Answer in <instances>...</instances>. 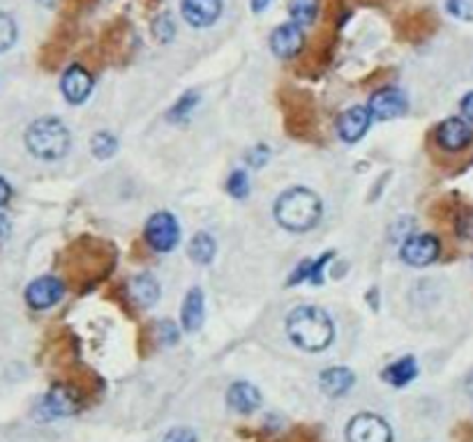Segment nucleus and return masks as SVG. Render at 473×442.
<instances>
[{"label":"nucleus","instance_id":"nucleus-30","mask_svg":"<svg viewBox=\"0 0 473 442\" xmlns=\"http://www.w3.org/2000/svg\"><path fill=\"white\" fill-rule=\"evenodd\" d=\"M157 337H160V341L164 345H173L176 341H178L180 332L171 321H162L160 325H157Z\"/></svg>","mask_w":473,"mask_h":442},{"label":"nucleus","instance_id":"nucleus-21","mask_svg":"<svg viewBox=\"0 0 473 442\" xmlns=\"http://www.w3.org/2000/svg\"><path fill=\"white\" fill-rule=\"evenodd\" d=\"M215 253H217V242H215V237L210 233H203V230L192 237L190 247H187V256L196 265L213 263Z\"/></svg>","mask_w":473,"mask_h":442},{"label":"nucleus","instance_id":"nucleus-22","mask_svg":"<svg viewBox=\"0 0 473 442\" xmlns=\"http://www.w3.org/2000/svg\"><path fill=\"white\" fill-rule=\"evenodd\" d=\"M288 12L291 19L298 26H307L317 19L319 14V0H288Z\"/></svg>","mask_w":473,"mask_h":442},{"label":"nucleus","instance_id":"nucleus-37","mask_svg":"<svg viewBox=\"0 0 473 442\" xmlns=\"http://www.w3.org/2000/svg\"><path fill=\"white\" fill-rule=\"evenodd\" d=\"M467 394H469V399L473 401V374L467 378Z\"/></svg>","mask_w":473,"mask_h":442},{"label":"nucleus","instance_id":"nucleus-35","mask_svg":"<svg viewBox=\"0 0 473 442\" xmlns=\"http://www.w3.org/2000/svg\"><path fill=\"white\" fill-rule=\"evenodd\" d=\"M268 5H271V0H252V12L259 14V12H264Z\"/></svg>","mask_w":473,"mask_h":442},{"label":"nucleus","instance_id":"nucleus-28","mask_svg":"<svg viewBox=\"0 0 473 442\" xmlns=\"http://www.w3.org/2000/svg\"><path fill=\"white\" fill-rule=\"evenodd\" d=\"M448 12L457 19H473V0H448Z\"/></svg>","mask_w":473,"mask_h":442},{"label":"nucleus","instance_id":"nucleus-20","mask_svg":"<svg viewBox=\"0 0 473 442\" xmlns=\"http://www.w3.org/2000/svg\"><path fill=\"white\" fill-rule=\"evenodd\" d=\"M127 288H130L132 299H137L138 305L146 306V309L157 305V299H160V283L153 275H137Z\"/></svg>","mask_w":473,"mask_h":442},{"label":"nucleus","instance_id":"nucleus-29","mask_svg":"<svg viewBox=\"0 0 473 442\" xmlns=\"http://www.w3.org/2000/svg\"><path fill=\"white\" fill-rule=\"evenodd\" d=\"M268 159H271V150H268V145H254L248 155H245V161H248L249 167H254V168L265 167V161Z\"/></svg>","mask_w":473,"mask_h":442},{"label":"nucleus","instance_id":"nucleus-31","mask_svg":"<svg viewBox=\"0 0 473 442\" xmlns=\"http://www.w3.org/2000/svg\"><path fill=\"white\" fill-rule=\"evenodd\" d=\"M457 236L464 240H473V210H464L457 217Z\"/></svg>","mask_w":473,"mask_h":442},{"label":"nucleus","instance_id":"nucleus-25","mask_svg":"<svg viewBox=\"0 0 473 442\" xmlns=\"http://www.w3.org/2000/svg\"><path fill=\"white\" fill-rule=\"evenodd\" d=\"M226 191L238 201H245L249 196V178L245 171H233L226 180Z\"/></svg>","mask_w":473,"mask_h":442},{"label":"nucleus","instance_id":"nucleus-26","mask_svg":"<svg viewBox=\"0 0 473 442\" xmlns=\"http://www.w3.org/2000/svg\"><path fill=\"white\" fill-rule=\"evenodd\" d=\"M14 42H17V26H14L10 14L0 12V53L7 51Z\"/></svg>","mask_w":473,"mask_h":442},{"label":"nucleus","instance_id":"nucleus-9","mask_svg":"<svg viewBox=\"0 0 473 442\" xmlns=\"http://www.w3.org/2000/svg\"><path fill=\"white\" fill-rule=\"evenodd\" d=\"M369 122H372V115H369L367 106H351V109L342 111L335 122V129L344 143H358L367 134Z\"/></svg>","mask_w":473,"mask_h":442},{"label":"nucleus","instance_id":"nucleus-2","mask_svg":"<svg viewBox=\"0 0 473 442\" xmlns=\"http://www.w3.org/2000/svg\"><path fill=\"white\" fill-rule=\"evenodd\" d=\"M272 213L282 229L291 230V233H305L319 224L323 205L321 198L307 187H291L280 194Z\"/></svg>","mask_w":473,"mask_h":442},{"label":"nucleus","instance_id":"nucleus-16","mask_svg":"<svg viewBox=\"0 0 473 442\" xmlns=\"http://www.w3.org/2000/svg\"><path fill=\"white\" fill-rule=\"evenodd\" d=\"M226 403H229L231 410H236L240 415H249L261 406V394L259 390L252 385V383H233L226 392Z\"/></svg>","mask_w":473,"mask_h":442},{"label":"nucleus","instance_id":"nucleus-36","mask_svg":"<svg viewBox=\"0 0 473 442\" xmlns=\"http://www.w3.org/2000/svg\"><path fill=\"white\" fill-rule=\"evenodd\" d=\"M5 233H7V219L0 217V240L5 237Z\"/></svg>","mask_w":473,"mask_h":442},{"label":"nucleus","instance_id":"nucleus-7","mask_svg":"<svg viewBox=\"0 0 473 442\" xmlns=\"http://www.w3.org/2000/svg\"><path fill=\"white\" fill-rule=\"evenodd\" d=\"M406 109H409V102L399 88H381V90L372 92L367 102L372 120H395V118H402Z\"/></svg>","mask_w":473,"mask_h":442},{"label":"nucleus","instance_id":"nucleus-5","mask_svg":"<svg viewBox=\"0 0 473 442\" xmlns=\"http://www.w3.org/2000/svg\"><path fill=\"white\" fill-rule=\"evenodd\" d=\"M349 442H392V429L383 417L374 413H360L346 426Z\"/></svg>","mask_w":473,"mask_h":442},{"label":"nucleus","instance_id":"nucleus-38","mask_svg":"<svg viewBox=\"0 0 473 442\" xmlns=\"http://www.w3.org/2000/svg\"><path fill=\"white\" fill-rule=\"evenodd\" d=\"M40 3H44V5H51L53 0H40Z\"/></svg>","mask_w":473,"mask_h":442},{"label":"nucleus","instance_id":"nucleus-6","mask_svg":"<svg viewBox=\"0 0 473 442\" xmlns=\"http://www.w3.org/2000/svg\"><path fill=\"white\" fill-rule=\"evenodd\" d=\"M441 253V242L432 233H418V236H406L399 249L404 263L414 265V268H425L432 265Z\"/></svg>","mask_w":473,"mask_h":442},{"label":"nucleus","instance_id":"nucleus-34","mask_svg":"<svg viewBox=\"0 0 473 442\" xmlns=\"http://www.w3.org/2000/svg\"><path fill=\"white\" fill-rule=\"evenodd\" d=\"M12 198V187L7 184V180L0 178V207H5Z\"/></svg>","mask_w":473,"mask_h":442},{"label":"nucleus","instance_id":"nucleus-15","mask_svg":"<svg viewBox=\"0 0 473 442\" xmlns=\"http://www.w3.org/2000/svg\"><path fill=\"white\" fill-rule=\"evenodd\" d=\"M206 316V298H203L201 288H190L180 306V321H183L185 332H199Z\"/></svg>","mask_w":473,"mask_h":442},{"label":"nucleus","instance_id":"nucleus-32","mask_svg":"<svg viewBox=\"0 0 473 442\" xmlns=\"http://www.w3.org/2000/svg\"><path fill=\"white\" fill-rule=\"evenodd\" d=\"M162 442H196V433L192 429H187V426H176V429H171L164 436Z\"/></svg>","mask_w":473,"mask_h":442},{"label":"nucleus","instance_id":"nucleus-10","mask_svg":"<svg viewBox=\"0 0 473 442\" xmlns=\"http://www.w3.org/2000/svg\"><path fill=\"white\" fill-rule=\"evenodd\" d=\"M305 46V35L300 30L298 23H282L280 28L272 30L271 35V51L282 60L296 58Z\"/></svg>","mask_w":473,"mask_h":442},{"label":"nucleus","instance_id":"nucleus-19","mask_svg":"<svg viewBox=\"0 0 473 442\" xmlns=\"http://www.w3.org/2000/svg\"><path fill=\"white\" fill-rule=\"evenodd\" d=\"M415 376H418V362H415L411 355H406L395 360L392 364H388V367L383 368L381 378L392 387H406L411 380H415Z\"/></svg>","mask_w":473,"mask_h":442},{"label":"nucleus","instance_id":"nucleus-12","mask_svg":"<svg viewBox=\"0 0 473 442\" xmlns=\"http://www.w3.org/2000/svg\"><path fill=\"white\" fill-rule=\"evenodd\" d=\"M438 145L448 152H460V150L469 148L473 141V129L467 120L461 118H448L438 125L437 129Z\"/></svg>","mask_w":473,"mask_h":442},{"label":"nucleus","instance_id":"nucleus-18","mask_svg":"<svg viewBox=\"0 0 473 442\" xmlns=\"http://www.w3.org/2000/svg\"><path fill=\"white\" fill-rule=\"evenodd\" d=\"M333 259V252H326L319 259H305L300 260V265L291 272V279H288V286H298V283H321L323 282V268L328 265V260Z\"/></svg>","mask_w":473,"mask_h":442},{"label":"nucleus","instance_id":"nucleus-1","mask_svg":"<svg viewBox=\"0 0 473 442\" xmlns=\"http://www.w3.org/2000/svg\"><path fill=\"white\" fill-rule=\"evenodd\" d=\"M288 339L305 353L326 351L335 339V325L330 316L319 306H298L287 318Z\"/></svg>","mask_w":473,"mask_h":442},{"label":"nucleus","instance_id":"nucleus-11","mask_svg":"<svg viewBox=\"0 0 473 442\" xmlns=\"http://www.w3.org/2000/svg\"><path fill=\"white\" fill-rule=\"evenodd\" d=\"M60 90L69 104H83L92 92V76L81 65H69L60 79Z\"/></svg>","mask_w":473,"mask_h":442},{"label":"nucleus","instance_id":"nucleus-13","mask_svg":"<svg viewBox=\"0 0 473 442\" xmlns=\"http://www.w3.org/2000/svg\"><path fill=\"white\" fill-rule=\"evenodd\" d=\"M79 394L67 385H53L42 401V410L46 417H69L79 410Z\"/></svg>","mask_w":473,"mask_h":442},{"label":"nucleus","instance_id":"nucleus-24","mask_svg":"<svg viewBox=\"0 0 473 442\" xmlns=\"http://www.w3.org/2000/svg\"><path fill=\"white\" fill-rule=\"evenodd\" d=\"M199 99H201V97H199V92H194V90L185 92L183 97H180L178 102H176L171 106V111L167 113V120L169 122L185 120V118H187V115H190L192 111L196 109V104H199Z\"/></svg>","mask_w":473,"mask_h":442},{"label":"nucleus","instance_id":"nucleus-14","mask_svg":"<svg viewBox=\"0 0 473 442\" xmlns=\"http://www.w3.org/2000/svg\"><path fill=\"white\" fill-rule=\"evenodd\" d=\"M183 19L194 28H208L222 14V0H183Z\"/></svg>","mask_w":473,"mask_h":442},{"label":"nucleus","instance_id":"nucleus-17","mask_svg":"<svg viewBox=\"0 0 473 442\" xmlns=\"http://www.w3.org/2000/svg\"><path fill=\"white\" fill-rule=\"evenodd\" d=\"M353 383H356V376L346 367H330L319 376V385L328 397H344L353 387Z\"/></svg>","mask_w":473,"mask_h":442},{"label":"nucleus","instance_id":"nucleus-4","mask_svg":"<svg viewBox=\"0 0 473 442\" xmlns=\"http://www.w3.org/2000/svg\"><path fill=\"white\" fill-rule=\"evenodd\" d=\"M146 242L150 249L160 253H169L178 247L180 242V226L178 219L171 213H155L150 214L144 229Z\"/></svg>","mask_w":473,"mask_h":442},{"label":"nucleus","instance_id":"nucleus-23","mask_svg":"<svg viewBox=\"0 0 473 442\" xmlns=\"http://www.w3.org/2000/svg\"><path fill=\"white\" fill-rule=\"evenodd\" d=\"M91 150H92V155L98 157V159H109V157L115 155V150H118V141H115L114 134L98 132V134H92Z\"/></svg>","mask_w":473,"mask_h":442},{"label":"nucleus","instance_id":"nucleus-27","mask_svg":"<svg viewBox=\"0 0 473 442\" xmlns=\"http://www.w3.org/2000/svg\"><path fill=\"white\" fill-rule=\"evenodd\" d=\"M153 35L157 37V42H171V37L176 35V26H173V19L169 14L164 17H157L153 21Z\"/></svg>","mask_w":473,"mask_h":442},{"label":"nucleus","instance_id":"nucleus-3","mask_svg":"<svg viewBox=\"0 0 473 442\" xmlns=\"http://www.w3.org/2000/svg\"><path fill=\"white\" fill-rule=\"evenodd\" d=\"M72 136L58 118H40L26 129V148L33 157L56 161L67 155Z\"/></svg>","mask_w":473,"mask_h":442},{"label":"nucleus","instance_id":"nucleus-8","mask_svg":"<svg viewBox=\"0 0 473 442\" xmlns=\"http://www.w3.org/2000/svg\"><path fill=\"white\" fill-rule=\"evenodd\" d=\"M65 295V283L58 276H40L26 288V302L30 309L44 311L56 306Z\"/></svg>","mask_w":473,"mask_h":442},{"label":"nucleus","instance_id":"nucleus-33","mask_svg":"<svg viewBox=\"0 0 473 442\" xmlns=\"http://www.w3.org/2000/svg\"><path fill=\"white\" fill-rule=\"evenodd\" d=\"M460 106H461V115H464V120H467L469 125H473V92L464 95Z\"/></svg>","mask_w":473,"mask_h":442}]
</instances>
